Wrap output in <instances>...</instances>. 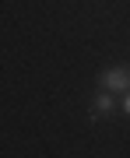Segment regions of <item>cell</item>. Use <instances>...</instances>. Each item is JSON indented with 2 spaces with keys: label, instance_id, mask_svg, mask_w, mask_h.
I'll return each instance as SVG.
<instances>
[{
  "label": "cell",
  "instance_id": "1",
  "mask_svg": "<svg viewBox=\"0 0 130 158\" xmlns=\"http://www.w3.org/2000/svg\"><path fill=\"white\" fill-rule=\"evenodd\" d=\"M106 85L113 88V91H123V88L130 85V77H127V74H120V70H116V74H106Z\"/></svg>",
  "mask_w": 130,
  "mask_h": 158
},
{
  "label": "cell",
  "instance_id": "2",
  "mask_svg": "<svg viewBox=\"0 0 130 158\" xmlns=\"http://www.w3.org/2000/svg\"><path fill=\"white\" fill-rule=\"evenodd\" d=\"M127 109H130V98H127Z\"/></svg>",
  "mask_w": 130,
  "mask_h": 158
}]
</instances>
